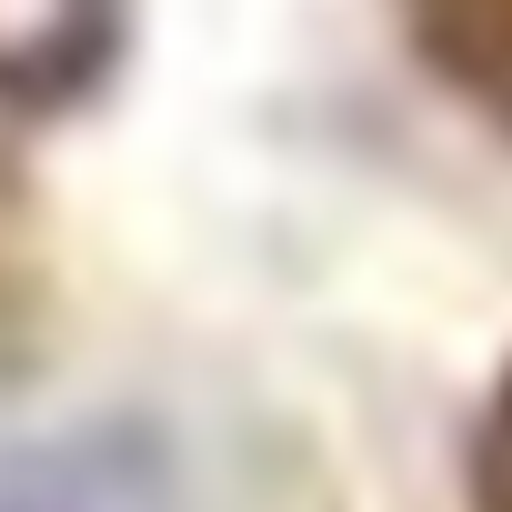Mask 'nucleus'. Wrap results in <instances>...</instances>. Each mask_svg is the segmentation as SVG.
<instances>
[{
    "instance_id": "1",
    "label": "nucleus",
    "mask_w": 512,
    "mask_h": 512,
    "mask_svg": "<svg viewBox=\"0 0 512 512\" xmlns=\"http://www.w3.org/2000/svg\"><path fill=\"white\" fill-rule=\"evenodd\" d=\"M402 21L422 41V61L482 111L512 131V0H402Z\"/></svg>"
},
{
    "instance_id": "2",
    "label": "nucleus",
    "mask_w": 512,
    "mask_h": 512,
    "mask_svg": "<svg viewBox=\"0 0 512 512\" xmlns=\"http://www.w3.org/2000/svg\"><path fill=\"white\" fill-rule=\"evenodd\" d=\"M472 512H512V372L492 382V412L472 442Z\"/></svg>"
}]
</instances>
